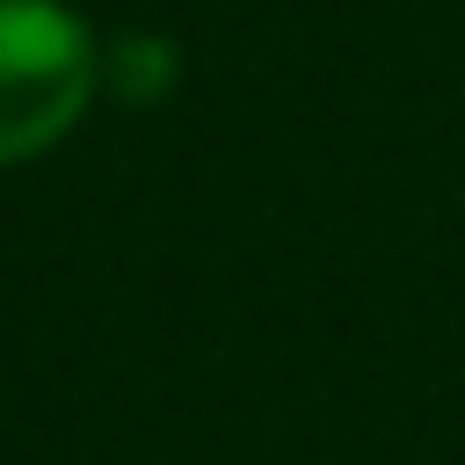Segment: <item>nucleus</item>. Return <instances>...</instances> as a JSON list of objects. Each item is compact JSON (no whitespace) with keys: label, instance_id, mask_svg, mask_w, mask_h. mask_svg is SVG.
Returning a JSON list of instances; mask_svg holds the SVG:
<instances>
[{"label":"nucleus","instance_id":"obj_1","mask_svg":"<svg viewBox=\"0 0 465 465\" xmlns=\"http://www.w3.org/2000/svg\"><path fill=\"white\" fill-rule=\"evenodd\" d=\"M102 94V36L73 0H0V167L58 153Z\"/></svg>","mask_w":465,"mask_h":465},{"label":"nucleus","instance_id":"obj_2","mask_svg":"<svg viewBox=\"0 0 465 465\" xmlns=\"http://www.w3.org/2000/svg\"><path fill=\"white\" fill-rule=\"evenodd\" d=\"M182 44L167 29H116L102 36V94L124 109H160L182 87Z\"/></svg>","mask_w":465,"mask_h":465}]
</instances>
